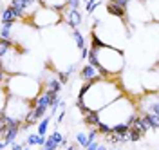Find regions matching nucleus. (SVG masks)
<instances>
[{"instance_id":"1","label":"nucleus","mask_w":159,"mask_h":150,"mask_svg":"<svg viewBox=\"0 0 159 150\" xmlns=\"http://www.w3.org/2000/svg\"><path fill=\"white\" fill-rule=\"evenodd\" d=\"M94 52V56H96V60H98L99 67L103 69V72L112 78V76H116L118 72H121V69L125 67V58H123V52L118 51L116 47H112V45H103V47H99V49H90Z\"/></svg>"},{"instance_id":"2","label":"nucleus","mask_w":159,"mask_h":150,"mask_svg":"<svg viewBox=\"0 0 159 150\" xmlns=\"http://www.w3.org/2000/svg\"><path fill=\"white\" fill-rule=\"evenodd\" d=\"M6 90L11 96H16L22 100H33L40 94V83L29 76H9L6 81Z\"/></svg>"},{"instance_id":"3","label":"nucleus","mask_w":159,"mask_h":150,"mask_svg":"<svg viewBox=\"0 0 159 150\" xmlns=\"http://www.w3.org/2000/svg\"><path fill=\"white\" fill-rule=\"evenodd\" d=\"M27 20L33 22V24L38 25V27H45V25H51V24L61 22V13L51 9L47 6H40V7H36V11L31 15Z\"/></svg>"},{"instance_id":"4","label":"nucleus","mask_w":159,"mask_h":150,"mask_svg":"<svg viewBox=\"0 0 159 150\" xmlns=\"http://www.w3.org/2000/svg\"><path fill=\"white\" fill-rule=\"evenodd\" d=\"M65 22H67L69 27L78 29L80 24H81V13H80V9H67V13H65Z\"/></svg>"},{"instance_id":"5","label":"nucleus","mask_w":159,"mask_h":150,"mask_svg":"<svg viewBox=\"0 0 159 150\" xmlns=\"http://www.w3.org/2000/svg\"><path fill=\"white\" fill-rule=\"evenodd\" d=\"M61 139H63V138H61V134H60L58 130H54V132H52L51 136H47V139H45V143L42 145V147H43L42 150H56V148L60 147V143H61Z\"/></svg>"},{"instance_id":"6","label":"nucleus","mask_w":159,"mask_h":150,"mask_svg":"<svg viewBox=\"0 0 159 150\" xmlns=\"http://www.w3.org/2000/svg\"><path fill=\"white\" fill-rule=\"evenodd\" d=\"M80 78H81V81L85 83V81H94V80H98V78H101V76L98 74V70L94 69L92 65H89V63H87L83 69L80 70Z\"/></svg>"},{"instance_id":"7","label":"nucleus","mask_w":159,"mask_h":150,"mask_svg":"<svg viewBox=\"0 0 159 150\" xmlns=\"http://www.w3.org/2000/svg\"><path fill=\"white\" fill-rule=\"evenodd\" d=\"M107 13H109V15H112V16H116V18H121L123 22L129 20L127 9H123V7H118V6H114V4H110V2H107Z\"/></svg>"},{"instance_id":"8","label":"nucleus","mask_w":159,"mask_h":150,"mask_svg":"<svg viewBox=\"0 0 159 150\" xmlns=\"http://www.w3.org/2000/svg\"><path fill=\"white\" fill-rule=\"evenodd\" d=\"M141 118L145 120V123H147L152 130H157L159 129V116H156V114H148V112H143V114H141Z\"/></svg>"},{"instance_id":"9","label":"nucleus","mask_w":159,"mask_h":150,"mask_svg":"<svg viewBox=\"0 0 159 150\" xmlns=\"http://www.w3.org/2000/svg\"><path fill=\"white\" fill-rule=\"evenodd\" d=\"M15 20H16V18H15V15H13V9H11L9 6H7V7H4V9H2V15H0V24H15Z\"/></svg>"},{"instance_id":"10","label":"nucleus","mask_w":159,"mask_h":150,"mask_svg":"<svg viewBox=\"0 0 159 150\" xmlns=\"http://www.w3.org/2000/svg\"><path fill=\"white\" fill-rule=\"evenodd\" d=\"M83 121H85V125H87V127H96V125L99 123V116H98V112H94V110H89V112L85 114Z\"/></svg>"},{"instance_id":"11","label":"nucleus","mask_w":159,"mask_h":150,"mask_svg":"<svg viewBox=\"0 0 159 150\" xmlns=\"http://www.w3.org/2000/svg\"><path fill=\"white\" fill-rule=\"evenodd\" d=\"M61 83H60L56 78H52V76H49V78H45V89H49V90H54V92H61Z\"/></svg>"},{"instance_id":"12","label":"nucleus","mask_w":159,"mask_h":150,"mask_svg":"<svg viewBox=\"0 0 159 150\" xmlns=\"http://www.w3.org/2000/svg\"><path fill=\"white\" fill-rule=\"evenodd\" d=\"M49 121H51V116H43V118L38 121V136H45V134H47Z\"/></svg>"},{"instance_id":"13","label":"nucleus","mask_w":159,"mask_h":150,"mask_svg":"<svg viewBox=\"0 0 159 150\" xmlns=\"http://www.w3.org/2000/svg\"><path fill=\"white\" fill-rule=\"evenodd\" d=\"M72 38H74V43H76L78 49L87 47V45H85V40H83V36H81V33H80L78 29H72Z\"/></svg>"},{"instance_id":"14","label":"nucleus","mask_w":159,"mask_h":150,"mask_svg":"<svg viewBox=\"0 0 159 150\" xmlns=\"http://www.w3.org/2000/svg\"><path fill=\"white\" fill-rule=\"evenodd\" d=\"M6 101H7V90H6V87H4V85H0V116L4 114Z\"/></svg>"},{"instance_id":"15","label":"nucleus","mask_w":159,"mask_h":150,"mask_svg":"<svg viewBox=\"0 0 159 150\" xmlns=\"http://www.w3.org/2000/svg\"><path fill=\"white\" fill-rule=\"evenodd\" d=\"M127 130H129L127 123H118V125L110 127V132H114V134H127Z\"/></svg>"},{"instance_id":"16","label":"nucleus","mask_w":159,"mask_h":150,"mask_svg":"<svg viewBox=\"0 0 159 150\" xmlns=\"http://www.w3.org/2000/svg\"><path fill=\"white\" fill-rule=\"evenodd\" d=\"M96 130H98V134H105V136H109L110 134V127L109 125H105V123H101V121L96 125Z\"/></svg>"},{"instance_id":"17","label":"nucleus","mask_w":159,"mask_h":150,"mask_svg":"<svg viewBox=\"0 0 159 150\" xmlns=\"http://www.w3.org/2000/svg\"><path fill=\"white\" fill-rule=\"evenodd\" d=\"M76 143H78L80 147H83V148H85V147H87V143H89V141H87V134H83V132L76 134Z\"/></svg>"},{"instance_id":"18","label":"nucleus","mask_w":159,"mask_h":150,"mask_svg":"<svg viewBox=\"0 0 159 150\" xmlns=\"http://www.w3.org/2000/svg\"><path fill=\"white\" fill-rule=\"evenodd\" d=\"M38 134H29L27 136V139H25V145H29V147H34V145H38Z\"/></svg>"},{"instance_id":"19","label":"nucleus","mask_w":159,"mask_h":150,"mask_svg":"<svg viewBox=\"0 0 159 150\" xmlns=\"http://www.w3.org/2000/svg\"><path fill=\"white\" fill-rule=\"evenodd\" d=\"M56 76H58L56 80H58L60 83H61V85H65V83L69 81V74H67L65 70H58V74H56Z\"/></svg>"},{"instance_id":"20","label":"nucleus","mask_w":159,"mask_h":150,"mask_svg":"<svg viewBox=\"0 0 159 150\" xmlns=\"http://www.w3.org/2000/svg\"><path fill=\"white\" fill-rule=\"evenodd\" d=\"M0 47L13 49V47H15V42H11V38H0Z\"/></svg>"},{"instance_id":"21","label":"nucleus","mask_w":159,"mask_h":150,"mask_svg":"<svg viewBox=\"0 0 159 150\" xmlns=\"http://www.w3.org/2000/svg\"><path fill=\"white\" fill-rule=\"evenodd\" d=\"M109 2L114 4V6H118V7H123V9L129 7V0H109Z\"/></svg>"},{"instance_id":"22","label":"nucleus","mask_w":159,"mask_h":150,"mask_svg":"<svg viewBox=\"0 0 159 150\" xmlns=\"http://www.w3.org/2000/svg\"><path fill=\"white\" fill-rule=\"evenodd\" d=\"M65 7H67V9H78L80 0H67V2H65Z\"/></svg>"},{"instance_id":"23","label":"nucleus","mask_w":159,"mask_h":150,"mask_svg":"<svg viewBox=\"0 0 159 150\" xmlns=\"http://www.w3.org/2000/svg\"><path fill=\"white\" fill-rule=\"evenodd\" d=\"M11 74H7V70L6 69H0V85H6V81L9 78Z\"/></svg>"},{"instance_id":"24","label":"nucleus","mask_w":159,"mask_h":150,"mask_svg":"<svg viewBox=\"0 0 159 150\" xmlns=\"http://www.w3.org/2000/svg\"><path fill=\"white\" fill-rule=\"evenodd\" d=\"M6 134V116L2 114L0 116V136H4Z\"/></svg>"},{"instance_id":"25","label":"nucleus","mask_w":159,"mask_h":150,"mask_svg":"<svg viewBox=\"0 0 159 150\" xmlns=\"http://www.w3.org/2000/svg\"><path fill=\"white\" fill-rule=\"evenodd\" d=\"M98 147H99V141H98V139H94V141H90V143H87L85 150H96Z\"/></svg>"},{"instance_id":"26","label":"nucleus","mask_w":159,"mask_h":150,"mask_svg":"<svg viewBox=\"0 0 159 150\" xmlns=\"http://www.w3.org/2000/svg\"><path fill=\"white\" fill-rule=\"evenodd\" d=\"M87 54H89V47H83V49H81V54H80V58H81V60H85V58H87Z\"/></svg>"},{"instance_id":"27","label":"nucleus","mask_w":159,"mask_h":150,"mask_svg":"<svg viewBox=\"0 0 159 150\" xmlns=\"http://www.w3.org/2000/svg\"><path fill=\"white\" fill-rule=\"evenodd\" d=\"M63 118H65V110H61V112H60V116L56 118V125H60V123L63 121Z\"/></svg>"},{"instance_id":"28","label":"nucleus","mask_w":159,"mask_h":150,"mask_svg":"<svg viewBox=\"0 0 159 150\" xmlns=\"http://www.w3.org/2000/svg\"><path fill=\"white\" fill-rule=\"evenodd\" d=\"M67 150H80V145H78V143H74V141H72V143H70L69 147H67Z\"/></svg>"},{"instance_id":"29","label":"nucleus","mask_w":159,"mask_h":150,"mask_svg":"<svg viewBox=\"0 0 159 150\" xmlns=\"http://www.w3.org/2000/svg\"><path fill=\"white\" fill-rule=\"evenodd\" d=\"M7 52H9V49H6V47H0V58L4 60V56H6Z\"/></svg>"},{"instance_id":"30","label":"nucleus","mask_w":159,"mask_h":150,"mask_svg":"<svg viewBox=\"0 0 159 150\" xmlns=\"http://www.w3.org/2000/svg\"><path fill=\"white\" fill-rule=\"evenodd\" d=\"M96 150H107V147H105V145H99V147H98Z\"/></svg>"},{"instance_id":"31","label":"nucleus","mask_w":159,"mask_h":150,"mask_svg":"<svg viewBox=\"0 0 159 150\" xmlns=\"http://www.w3.org/2000/svg\"><path fill=\"white\" fill-rule=\"evenodd\" d=\"M0 69H6V65H4V60L0 58Z\"/></svg>"},{"instance_id":"32","label":"nucleus","mask_w":159,"mask_h":150,"mask_svg":"<svg viewBox=\"0 0 159 150\" xmlns=\"http://www.w3.org/2000/svg\"><path fill=\"white\" fill-rule=\"evenodd\" d=\"M94 2H96V0H87V6H92ZM87 6H85V7H87Z\"/></svg>"},{"instance_id":"33","label":"nucleus","mask_w":159,"mask_h":150,"mask_svg":"<svg viewBox=\"0 0 159 150\" xmlns=\"http://www.w3.org/2000/svg\"><path fill=\"white\" fill-rule=\"evenodd\" d=\"M22 150H31V148H25V147H24V148H22Z\"/></svg>"},{"instance_id":"34","label":"nucleus","mask_w":159,"mask_h":150,"mask_svg":"<svg viewBox=\"0 0 159 150\" xmlns=\"http://www.w3.org/2000/svg\"><path fill=\"white\" fill-rule=\"evenodd\" d=\"M110 150H119V148H110Z\"/></svg>"},{"instance_id":"35","label":"nucleus","mask_w":159,"mask_h":150,"mask_svg":"<svg viewBox=\"0 0 159 150\" xmlns=\"http://www.w3.org/2000/svg\"><path fill=\"white\" fill-rule=\"evenodd\" d=\"M0 29H2V24H0Z\"/></svg>"},{"instance_id":"36","label":"nucleus","mask_w":159,"mask_h":150,"mask_svg":"<svg viewBox=\"0 0 159 150\" xmlns=\"http://www.w3.org/2000/svg\"><path fill=\"white\" fill-rule=\"evenodd\" d=\"M85 2H87V0H85Z\"/></svg>"}]
</instances>
